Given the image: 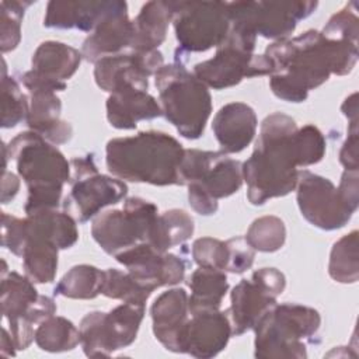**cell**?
Listing matches in <instances>:
<instances>
[{
    "mask_svg": "<svg viewBox=\"0 0 359 359\" xmlns=\"http://www.w3.org/2000/svg\"><path fill=\"white\" fill-rule=\"evenodd\" d=\"M264 56L272 69V93L287 102H303L331 74L345 76L353 70L358 43L331 39L321 31L309 29L294 38L273 41Z\"/></svg>",
    "mask_w": 359,
    "mask_h": 359,
    "instance_id": "cell-1",
    "label": "cell"
},
{
    "mask_svg": "<svg viewBox=\"0 0 359 359\" xmlns=\"http://www.w3.org/2000/svg\"><path fill=\"white\" fill-rule=\"evenodd\" d=\"M296 130V121L283 112H273L262 121L255 147L241 165L250 203L264 205L296 189L299 180Z\"/></svg>",
    "mask_w": 359,
    "mask_h": 359,
    "instance_id": "cell-2",
    "label": "cell"
},
{
    "mask_svg": "<svg viewBox=\"0 0 359 359\" xmlns=\"http://www.w3.org/2000/svg\"><path fill=\"white\" fill-rule=\"evenodd\" d=\"M184 151L175 137L158 130H144L135 136L111 139L105 147V164L122 181L157 187L181 185L180 165Z\"/></svg>",
    "mask_w": 359,
    "mask_h": 359,
    "instance_id": "cell-3",
    "label": "cell"
},
{
    "mask_svg": "<svg viewBox=\"0 0 359 359\" xmlns=\"http://www.w3.org/2000/svg\"><path fill=\"white\" fill-rule=\"evenodd\" d=\"M4 146L28 188L25 213L56 209L60 205L63 185L72 178V165L63 153L32 130L18 133Z\"/></svg>",
    "mask_w": 359,
    "mask_h": 359,
    "instance_id": "cell-4",
    "label": "cell"
},
{
    "mask_svg": "<svg viewBox=\"0 0 359 359\" xmlns=\"http://www.w3.org/2000/svg\"><path fill=\"white\" fill-rule=\"evenodd\" d=\"M164 118L185 139H199L212 112L209 88L181 62L163 65L154 74Z\"/></svg>",
    "mask_w": 359,
    "mask_h": 359,
    "instance_id": "cell-5",
    "label": "cell"
},
{
    "mask_svg": "<svg viewBox=\"0 0 359 359\" xmlns=\"http://www.w3.org/2000/svg\"><path fill=\"white\" fill-rule=\"evenodd\" d=\"M321 325L320 313L309 306H272L254 325V356L261 359H304Z\"/></svg>",
    "mask_w": 359,
    "mask_h": 359,
    "instance_id": "cell-6",
    "label": "cell"
},
{
    "mask_svg": "<svg viewBox=\"0 0 359 359\" xmlns=\"http://www.w3.org/2000/svg\"><path fill=\"white\" fill-rule=\"evenodd\" d=\"M238 160L223 151L185 149L180 165L181 185L188 187L191 208L202 215H215L217 201L236 194L243 185V168Z\"/></svg>",
    "mask_w": 359,
    "mask_h": 359,
    "instance_id": "cell-7",
    "label": "cell"
},
{
    "mask_svg": "<svg viewBox=\"0 0 359 359\" xmlns=\"http://www.w3.org/2000/svg\"><path fill=\"white\" fill-rule=\"evenodd\" d=\"M257 36L230 24L224 42L216 48V55L194 66V74L208 87L223 90L237 86L244 79L271 76L272 69L264 55H254Z\"/></svg>",
    "mask_w": 359,
    "mask_h": 359,
    "instance_id": "cell-8",
    "label": "cell"
},
{
    "mask_svg": "<svg viewBox=\"0 0 359 359\" xmlns=\"http://www.w3.org/2000/svg\"><path fill=\"white\" fill-rule=\"evenodd\" d=\"M0 303L17 351L27 349L34 341V327L57 310L52 297L39 294L27 275L22 276L14 271L1 273Z\"/></svg>",
    "mask_w": 359,
    "mask_h": 359,
    "instance_id": "cell-9",
    "label": "cell"
},
{
    "mask_svg": "<svg viewBox=\"0 0 359 359\" xmlns=\"http://www.w3.org/2000/svg\"><path fill=\"white\" fill-rule=\"evenodd\" d=\"M158 216L157 206L139 196L126 198L122 209H108L93 219L91 236L109 255L147 243Z\"/></svg>",
    "mask_w": 359,
    "mask_h": 359,
    "instance_id": "cell-10",
    "label": "cell"
},
{
    "mask_svg": "<svg viewBox=\"0 0 359 359\" xmlns=\"http://www.w3.org/2000/svg\"><path fill=\"white\" fill-rule=\"evenodd\" d=\"M144 304L122 303L108 313L91 311L79 325L80 345L88 358L111 356L135 342L142 320Z\"/></svg>",
    "mask_w": 359,
    "mask_h": 359,
    "instance_id": "cell-11",
    "label": "cell"
},
{
    "mask_svg": "<svg viewBox=\"0 0 359 359\" xmlns=\"http://www.w3.org/2000/svg\"><path fill=\"white\" fill-rule=\"evenodd\" d=\"M72 165V189L63 202V209L79 223L94 219L109 205L122 201L128 194L126 184L116 178L98 172L91 154L74 157Z\"/></svg>",
    "mask_w": 359,
    "mask_h": 359,
    "instance_id": "cell-12",
    "label": "cell"
},
{
    "mask_svg": "<svg viewBox=\"0 0 359 359\" xmlns=\"http://www.w3.org/2000/svg\"><path fill=\"white\" fill-rule=\"evenodd\" d=\"M177 42L185 52L219 48L230 31L229 1H172Z\"/></svg>",
    "mask_w": 359,
    "mask_h": 359,
    "instance_id": "cell-13",
    "label": "cell"
},
{
    "mask_svg": "<svg viewBox=\"0 0 359 359\" xmlns=\"http://www.w3.org/2000/svg\"><path fill=\"white\" fill-rule=\"evenodd\" d=\"M317 6V1H229V15L230 24L278 41L287 38Z\"/></svg>",
    "mask_w": 359,
    "mask_h": 359,
    "instance_id": "cell-14",
    "label": "cell"
},
{
    "mask_svg": "<svg viewBox=\"0 0 359 359\" xmlns=\"http://www.w3.org/2000/svg\"><path fill=\"white\" fill-rule=\"evenodd\" d=\"M285 287L286 278L276 268H259L250 279H241L231 290L227 310L233 335L240 337L252 330L262 314L276 304Z\"/></svg>",
    "mask_w": 359,
    "mask_h": 359,
    "instance_id": "cell-15",
    "label": "cell"
},
{
    "mask_svg": "<svg viewBox=\"0 0 359 359\" xmlns=\"http://www.w3.org/2000/svg\"><path fill=\"white\" fill-rule=\"evenodd\" d=\"M296 199L302 216L314 227L327 231L344 227L358 209L331 180L309 170L299 171Z\"/></svg>",
    "mask_w": 359,
    "mask_h": 359,
    "instance_id": "cell-16",
    "label": "cell"
},
{
    "mask_svg": "<svg viewBox=\"0 0 359 359\" xmlns=\"http://www.w3.org/2000/svg\"><path fill=\"white\" fill-rule=\"evenodd\" d=\"M94 65V80L101 90L109 94L130 88L147 91L149 77L160 70L164 57L160 50H132L102 57Z\"/></svg>",
    "mask_w": 359,
    "mask_h": 359,
    "instance_id": "cell-17",
    "label": "cell"
},
{
    "mask_svg": "<svg viewBox=\"0 0 359 359\" xmlns=\"http://www.w3.org/2000/svg\"><path fill=\"white\" fill-rule=\"evenodd\" d=\"M126 268L130 276L151 293L161 286L180 283L187 271L182 257L171 252H158L149 243H140L114 257Z\"/></svg>",
    "mask_w": 359,
    "mask_h": 359,
    "instance_id": "cell-18",
    "label": "cell"
},
{
    "mask_svg": "<svg viewBox=\"0 0 359 359\" xmlns=\"http://www.w3.org/2000/svg\"><path fill=\"white\" fill-rule=\"evenodd\" d=\"M231 335L227 310L192 313L184 328L181 353L201 359L213 358L227 346Z\"/></svg>",
    "mask_w": 359,
    "mask_h": 359,
    "instance_id": "cell-19",
    "label": "cell"
},
{
    "mask_svg": "<svg viewBox=\"0 0 359 359\" xmlns=\"http://www.w3.org/2000/svg\"><path fill=\"white\" fill-rule=\"evenodd\" d=\"M153 334L167 349L181 353L184 328L189 318L188 293L182 287L163 292L150 307Z\"/></svg>",
    "mask_w": 359,
    "mask_h": 359,
    "instance_id": "cell-20",
    "label": "cell"
},
{
    "mask_svg": "<svg viewBox=\"0 0 359 359\" xmlns=\"http://www.w3.org/2000/svg\"><path fill=\"white\" fill-rule=\"evenodd\" d=\"M125 4V1L119 0H52L46 6L43 27L53 29H80L84 32H93L104 18Z\"/></svg>",
    "mask_w": 359,
    "mask_h": 359,
    "instance_id": "cell-21",
    "label": "cell"
},
{
    "mask_svg": "<svg viewBox=\"0 0 359 359\" xmlns=\"http://www.w3.org/2000/svg\"><path fill=\"white\" fill-rule=\"evenodd\" d=\"M29 109L27 125L29 130L41 135L49 143L59 146L72 139L73 128L69 122L60 118L62 102L56 91L45 87L28 88Z\"/></svg>",
    "mask_w": 359,
    "mask_h": 359,
    "instance_id": "cell-22",
    "label": "cell"
},
{
    "mask_svg": "<svg viewBox=\"0 0 359 359\" xmlns=\"http://www.w3.org/2000/svg\"><path fill=\"white\" fill-rule=\"evenodd\" d=\"M258 119L255 111L245 102H229L215 115L212 129L226 154L243 151L257 133Z\"/></svg>",
    "mask_w": 359,
    "mask_h": 359,
    "instance_id": "cell-23",
    "label": "cell"
},
{
    "mask_svg": "<svg viewBox=\"0 0 359 359\" xmlns=\"http://www.w3.org/2000/svg\"><path fill=\"white\" fill-rule=\"evenodd\" d=\"M133 38V21L128 17V4L104 18L95 29L84 39L81 55L86 60H97L121 53L130 48Z\"/></svg>",
    "mask_w": 359,
    "mask_h": 359,
    "instance_id": "cell-24",
    "label": "cell"
},
{
    "mask_svg": "<svg viewBox=\"0 0 359 359\" xmlns=\"http://www.w3.org/2000/svg\"><path fill=\"white\" fill-rule=\"evenodd\" d=\"M107 119L116 129H135L139 121H150L163 115L157 100L143 90H122L109 94Z\"/></svg>",
    "mask_w": 359,
    "mask_h": 359,
    "instance_id": "cell-25",
    "label": "cell"
},
{
    "mask_svg": "<svg viewBox=\"0 0 359 359\" xmlns=\"http://www.w3.org/2000/svg\"><path fill=\"white\" fill-rule=\"evenodd\" d=\"M81 52L57 41H45L34 52L31 70L56 84H66L81 63Z\"/></svg>",
    "mask_w": 359,
    "mask_h": 359,
    "instance_id": "cell-26",
    "label": "cell"
},
{
    "mask_svg": "<svg viewBox=\"0 0 359 359\" xmlns=\"http://www.w3.org/2000/svg\"><path fill=\"white\" fill-rule=\"evenodd\" d=\"M172 1H147L133 20V52H151L164 42L172 22Z\"/></svg>",
    "mask_w": 359,
    "mask_h": 359,
    "instance_id": "cell-27",
    "label": "cell"
},
{
    "mask_svg": "<svg viewBox=\"0 0 359 359\" xmlns=\"http://www.w3.org/2000/svg\"><path fill=\"white\" fill-rule=\"evenodd\" d=\"M24 227L28 234H36L55 243L59 250L73 247L79 240L77 222L67 212L45 209L24 217Z\"/></svg>",
    "mask_w": 359,
    "mask_h": 359,
    "instance_id": "cell-28",
    "label": "cell"
},
{
    "mask_svg": "<svg viewBox=\"0 0 359 359\" xmlns=\"http://www.w3.org/2000/svg\"><path fill=\"white\" fill-rule=\"evenodd\" d=\"M57 254L59 248L55 243L36 234H28L24 229V244L20 257L22 258L25 275L34 283H50L55 280Z\"/></svg>",
    "mask_w": 359,
    "mask_h": 359,
    "instance_id": "cell-29",
    "label": "cell"
},
{
    "mask_svg": "<svg viewBox=\"0 0 359 359\" xmlns=\"http://www.w3.org/2000/svg\"><path fill=\"white\" fill-rule=\"evenodd\" d=\"M191 296H188L189 314L198 311L219 310L223 297L229 290L224 271L199 266L189 279Z\"/></svg>",
    "mask_w": 359,
    "mask_h": 359,
    "instance_id": "cell-30",
    "label": "cell"
},
{
    "mask_svg": "<svg viewBox=\"0 0 359 359\" xmlns=\"http://www.w3.org/2000/svg\"><path fill=\"white\" fill-rule=\"evenodd\" d=\"M194 219L182 209H170L160 213L153 224L147 243L158 252L185 243L194 234Z\"/></svg>",
    "mask_w": 359,
    "mask_h": 359,
    "instance_id": "cell-31",
    "label": "cell"
},
{
    "mask_svg": "<svg viewBox=\"0 0 359 359\" xmlns=\"http://www.w3.org/2000/svg\"><path fill=\"white\" fill-rule=\"evenodd\" d=\"M104 271L94 265L80 264L72 266L53 289L55 296L88 300L101 294Z\"/></svg>",
    "mask_w": 359,
    "mask_h": 359,
    "instance_id": "cell-32",
    "label": "cell"
},
{
    "mask_svg": "<svg viewBox=\"0 0 359 359\" xmlns=\"http://www.w3.org/2000/svg\"><path fill=\"white\" fill-rule=\"evenodd\" d=\"M34 341L42 351L66 352L80 344V332L70 320L53 314L35 327Z\"/></svg>",
    "mask_w": 359,
    "mask_h": 359,
    "instance_id": "cell-33",
    "label": "cell"
},
{
    "mask_svg": "<svg viewBox=\"0 0 359 359\" xmlns=\"http://www.w3.org/2000/svg\"><path fill=\"white\" fill-rule=\"evenodd\" d=\"M358 230L342 236L334 243L330 252L328 273L339 283H356L359 279Z\"/></svg>",
    "mask_w": 359,
    "mask_h": 359,
    "instance_id": "cell-34",
    "label": "cell"
},
{
    "mask_svg": "<svg viewBox=\"0 0 359 359\" xmlns=\"http://www.w3.org/2000/svg\"><path fill=\"white\" fill-rule=\"evenodd\" d=\"M244 238L255 251L275 252L286 241V226L278 216H261L250 224Z\"/></svg>",
    "mask_w": 359,
    "mask_h": 359,
    "instance_id": "cell-35",
    "label": "cell"
},
{
    "mask_svg": "<svg viewBox=\"0 0 359 359\" xmlns=\"http://www.w3.org/2000/svg\"><path fill=\"white\" fill-rule=\"evenodd\" d=\"M101 294L114 300H122L123 303L144 304L151 292L140 286L128 271L123 272L116 268H108L104 271Z\"/></svg>",
    "mask_w": 359,
    "mask_h": 359,
    "instance_id": "cell-36",
    "label": "cell"
},
{
    "mask_svg": "<svg viewBox=\"0 0 359 359\" xmlns=\"http://www.w3.org/2000/svg\"><path fill=\"white\" fill-rule=\"evenodd\" d=\"M29 100L21 91L20 84L14 77L7 76L6 62L3 60L1 76V128H14L27 119Z\"/></svg>",
    "mask_w": 359,
    "mask_h": 359,
    "instance_id": "cell-37",
    "label": "cell"
},
{
    "mask_svg": "<svg viewBox=\"0 0 359 359\" xmlns=\"http://www.w3.org/2000/svg\"><path fill=\"white\" fill-rule=\"evenodd\" d=\"M32 1L1 0L0 3V49L3 53L14 50L21 41V22Z\"/></svg>",
    "mask_w": 359,
    "mask_h": 359,
    "instance_id": "cell-38",
    "label": "cell"
},
{
    "mask_svg": "<svg viewBox=\"0 0 359 359\" xmlns=\"http://www.w3.org/2000/svg\"><path fill=\"white\" fill-rule=\"evenodd\" d=\"M294 144L299 158V167H309L323 160L327 142L323 132L314 125L297 128L294 133Z\"/></svg>",
    "mask_w": 359,
    "mask_h": 359,
    "instance_id": "cell-39",
    "label": "cell"
},
{
    "mask_svg": "<svg viewBox=\"0 0 359 359\" xmlns=\"http://www.w3.org/2000/svg\"><path fill=\"white\" fill-rule=\"evenodd\" d=\"M192 258L203 268L224 271L229 262L227 241H222L213 237H201L192 244Z\"/></svg>",
    "mask_w": 359,
    "mask_h": 359,
    "instance_id": "cell-40",
    "label": "cell"
},
{
    "mask_svg": "<svg viewBox=\"0 0 359 359\" xmlns=\"http://www.w3.org/2000/svg\"><path fill=\"white\" fill-rule=\"evenodd\" d=\"M356 3L346 4L338 13L331 15L325 27L323 28V35L331 39L348 41L352 43H358L359 35V20L356 15Z\"/></svg>",
    "mask_w": 359,
    "mask_h": 359,
    "instance_id": "cell-41",
    "label": "cell"
},
{
    "mask_svg": "<svg viewBox=\"0 0 359 359\" xmlns=\"http://www.w3.org/2000/svg\"><path fill=\"white\" fill-rule=\"evenodd\" d=\"M229 247V262L227 272L243 273L250 269L254 264L255 250L245 241L244 237H234L227 240Z\"/></svg>",
    "mask_w": 359,
    "mask_h": 359,
    "instance_id": "cell-42",
    "label": "cell"
},
{
    "mask_svg": "<svg viewBox=\"0 0 359 359\" xmlns=\"http://www.w3.org/2000/svg\"><path fill=\"white\" fill-rule=\"evenodd\" d=\"M339 163L348 171L358 170V128H348V136L339 151Z\"/></svg>",
    "mask_w": 359,
    "mask_h": 359,
    "instance_id": "cell-43",
    "label": "cell"
},
{
    "mask_svg": "<svg viewBox=\"0 0 359 359\" xmlns=\"http://www.w3.org/2000/svg\"><path fill=\"white\" fill-rule=\"evenodd\" d=\"M20 178L8 171H3L1 181V203H8L18 194Z\"/></svg>",
    "mask_w": 359,
    "mask_h": 359,
    "instance_id": "cell-44",
    "label": "cell"
},
{
    "mask_svg": "<svg viewBox=\"0 0 359 359\" xmlns=\"http://www.w3.org/2000/svg\"><path fill=\"white\" fill-rule=\"evenodd\" d=\"M358 94L353 93L349 97L345 98L341 111L344 112V115L348 118L349 125L348 126H358Z\"/></svg>",
    "mask_w": 359,
    "mask_h": 359,
    "instance_id": "cell-45",
    "label": "cell"
},
{
    "mask_svg": "<svg viewBox=\"0 0 359 359\" xmlns=\"http://www.w3.org/2000/svg\"><path fill=\"white\" fill-rule=\"evenodd\" d=\"M15 351H17V346H15V342H14L11 334L6 328H3L1 330V355L3 356H14Z\"/></svg>",
    "mask_w": 359,
    "mask_h": 359,
    "instance_id": "cell-46",
    "label": "cell"
}]
</instances>
